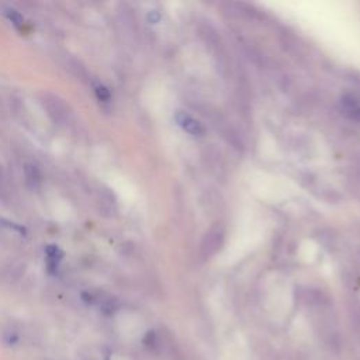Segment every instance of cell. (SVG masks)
Masks as SVG:
<instances>
[{
    "label": "cell",
    "instance_id": "obj_1",
    "mask_svg": "<svg viewBox=\"0 0 360 360\" xmlns=\"http://www.w3.org/2000/svg\"><path fill=\"white\" fill-rule=\"evenodd\" d=\"M175 118H176L177 124L182 127L186 133H189L192 135H203V133H204L203 126L199 122H196V120L192 115H189L188 113L177 111Z\"/></svg>",
    "mask_w": 360,
    "mask_h": 360
},
{
    "label": "cell",
    "instance_id": "obj_2",
    "mask_svg": "<svg viewBox=\"0 0 360 360\" xmlns=\"http://www.w3.org/2000/svg\"><path fill=\"white\" fill-rule=\"evenodd\" d=\"M24 175L27 179V183L32 188H37L41 183V172L34 165H25Z\"/></svg>",
    "mask_w": 360,
    "mask_h": 360
},
{
    "label": "cell",
    "instance_id": "obj_3",
    "mask_svg": "<svg viewBox=\"0 0 360 360\" xmlns=\"http://www.w3.org/2000/svg\"><path fill=\"white\" fill-rule=\"evenodd\" d=\"M342 107L348 115H350L355 120H360V106L355 99H342Z\"/></svg>",
    "mask_w": 360,
    "mask_h": 360
},
{
    "label": "cell",
    "instance_id": "obj_4",
    "mask_svg": "<svg viewBox=\"0 0 360 360\" xmlns=\"http://www.w3.org/2000/svg\"><path fill=\"white\" fill-rule=\"evenodd\" d=\"M6 16L9 17V20H10L14 25H17V27H21V25H23V17H21L20 13L16 12L14 9H8V10H6Z\"/></svg>",
    "mask_w": 360,
    "mask_h": 360
},
{
    "label": "cell",
    "instance_id": "obj_5",
    "mask_svg": "<svg viewBox=\"0 0 360 360\" xmlns=\"http://www.w3.org/2000/svg\"><path fill=\"white\" fill-rule=\"evenodd\" d=\"M96 95H98V98H99L102 102H107V100H110V92H109V89L104 87L103 85L96 86Z\"/></svg>",
    "mask_w": 360,
    "mask_h": 360
}]
</instances>
